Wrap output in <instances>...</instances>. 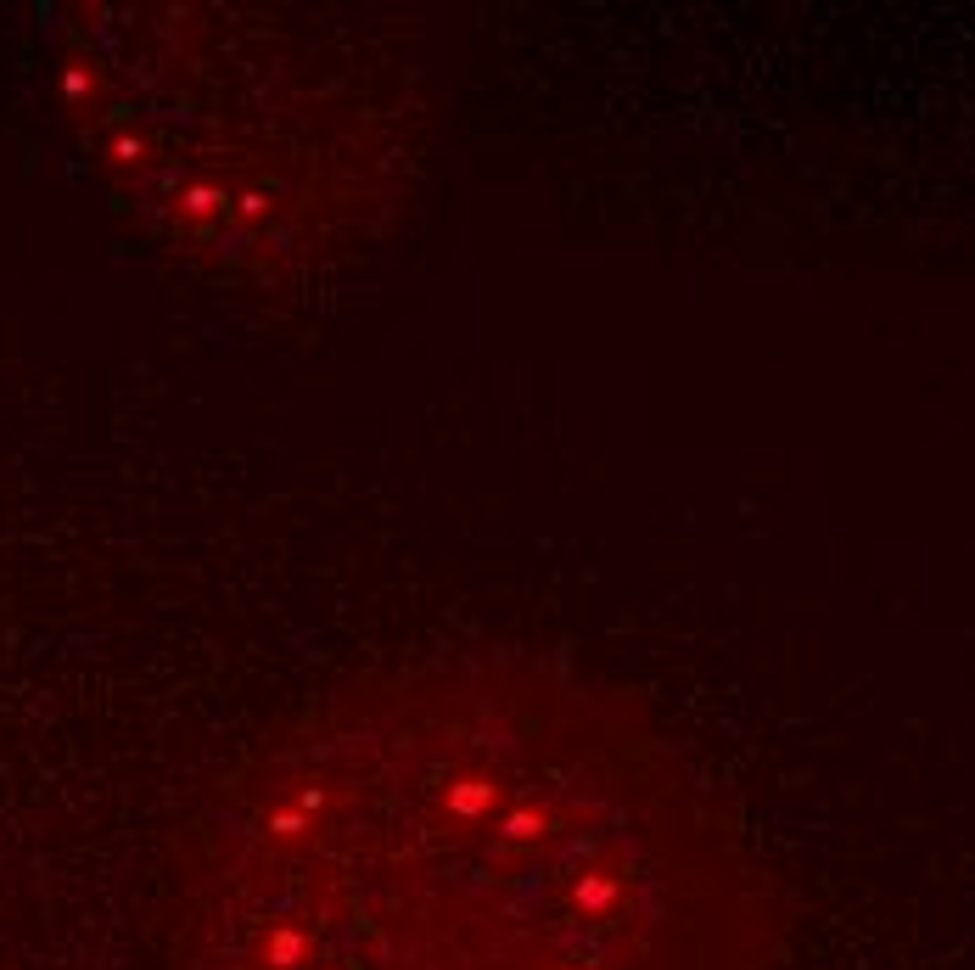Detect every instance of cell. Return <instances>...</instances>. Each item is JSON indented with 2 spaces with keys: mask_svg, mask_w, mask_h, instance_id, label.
Instances as JSON below:
<instances>
[{
  "mask_svg": "<svg viewBox=\"0 0 975 970\" xmlns=\"http://www.w3.org/2000/svg\"><path fill=\"white\" fill-rule=\"evenodd\" d=\"M101 73L107 163L169 236L219 264H309L354 236L404 163L382 62L269 17H157Z\"/></svg>",
  "mask_w": 975,
  "mask_h": 970,
  "instance_id": "cell-2",
  "label": "cell"
},
{
  "mask_svg": "<svg viewBox=\"0 0 975 970\" xmlns=\"http://www.w3.org/2000/svg\"><path fill=\"white\" fill-rule=\"evenodd\" d=\"M757 858L645 701L471 651L325 696L225 785L185 970H779Z\"/></svg>",
  "mask_w": 975,
  "mask_h": 970,
  "instance_id": "cell-1",
  "label": "cell"
}]
</instances>
